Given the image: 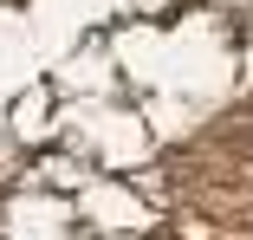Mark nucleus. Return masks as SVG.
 Returning a JSON list of instances; mask_svg holds the SVG:
<instances>
[{"mask_svg": "<svg viewBox=\"0 0 253 240\" xmlns=\"http://www.w3.org/2000/svg\"><path fill=\"white\" fill-rule=\"evenodd\" d=\"M143 7H169V0H143Z\"/></svg>", "mask_w": 253, "mask_h": 240, "instance_id": "nucleus-1", "label": "nucleus"}]
</instances>
